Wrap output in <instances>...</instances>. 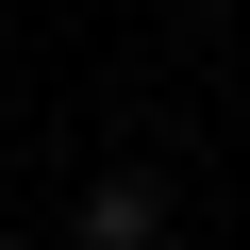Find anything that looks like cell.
<instances>
[{"label": "cell", "mask_w": 250, "mask_h": 250, "mask_svg": "<svg viewBox=\"0 0 250 250\" xmlns=\"http://www.w3.org/2000/svg\"><path fill=\"white\" fill-rule=\"evenodd\" d=\"M150 250H167V233H150Z\"/></svg>", "instance_id": "7a4b0ae2"}, {"label": "cell", "mask_w": 250, "mask_h": 250, "mask_svg": "<svg viewBox=\"0 0 250 250\" xmlns=\"http://www.w3.org/2000/svg\"><path fill=\"white\" fill-rule=\"evenodd\" d=\"M150 233H167V200H150L134 167H100V184H83V250H150Z\"/></svg>", "instance_id": "6da1fadb"}]
</instances>
